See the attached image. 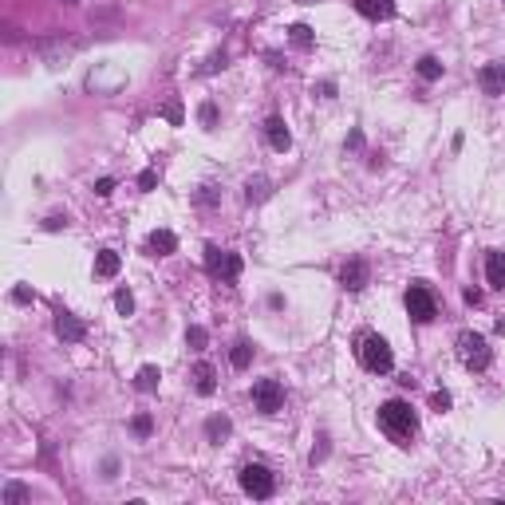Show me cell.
<instances>
[{
    "mask_svg": "<svg viewBox=\"0 0 505 505\" xmlns=\"http://www.w3.org/2000/svg\"><path fill=\"white\" fill-rule=\"evenodd\" d=\"M12 300H16V304H28L32 292H28V288H12Z\"/></svg>",
    "mask_w": 505,
    "mask_h": 505,
    "instance_id": "74e56055",
    "label": "cell"
},
{
    "mask_svg": "<svg viewBox=\"0 0 505 505\" xmlns=\"http://www.w3.org/2000/svg\"><path fill=\"white\" fill-rule=\"evenodd\" d=\"M486 277H489L493 288H502L505 292V252H493V249L486 252Z\"/></svg>",
    "mask_w": 505,
    "mask_h": 505,
    "instance_id": "9a60e30c",
    "label": "cell"
},
{
    "mask_svg": "<svg viewBox=\"0 0 505 505\" xmlns=\"http://www.w3.org/2000/svg\"><path fill=\"white\" fill-rule=\"evenodd\" d=\"M115 308H119L123 316H130V312H134V296H130L126 288H119V292H115Z\"/></svg>",
    "mask_w": 505,
    "mask_h": 505,
    "instance_id": "484cf974",
    "label": "cell"
},
{
    "mask_svg": "<svg viewBox=\"0 0 505 505\" xmlns=\"http://www.w3.org/2000/svg\"><path fill=\"white\" fill-rule=\"evenodd\" d=\"M56 336H60L63 344H79V340L87 336V328H83V320H75V316L60 312V316H56Z\"/></svg>",
    "mask_w": 505,
    "mask_h": 505,
    "instance_id": "9c48e42d",
    "label": "cell"
},
{
    "mask_svg": "<svg viewBox=\"0 0 505 505\" xmlns=\"http://www.w3.org/2000/svg\"><path fill=\"white\" fill-rule=\"evenodd\" d=\"M458 360L466 363L470 371H486V367H489L486 336H478V331H462V336H458Z\"/></svg>",
    "mask_w": 505,
    "mask_h": 505,
    "instance_id": "3957f363",
    "label": "cell"
},
{
    "mask_svg": "<svg viewBox=\"0 0 505 505\" xmlns=\"http://www.w3.org/2000/svg\"><path fill=\"white\" fill-rule=\"evenodd\" d=\"M419 75H423L426 83H434V79H442V63L434 60V56H423V60H419Z\"/></svg>",
    "mask_w": 505,
    "mask_h": 505,
    "instance_id": "603a6c76",
    "label": "cell"
},
{
    "mask_svg": "<svg viewBox=\"0 0 505 505\" xmlns=\"http://www.w3.org/2000/svg\"><path fill=\"white\" fill-rule=\"evenodd\" d=\"M205 268H209L213 277H221V281H237V277H241V257L218 249V245H205Z\"/></svg>",
    "mask_w": 505,
    "mask_h": 505,
    "instance_id": "5b68a950",
    "label": "cell"
},
{
    "mask_svg": "<svg viewBox=\"0 0 505 505\" xmlns=\"http://www.w3.org/2000/svg\"><path fill=\"white\" fill-rule=\"evenodd\" d=\"M119 268H123V257L115 249H99V257H95V277H103V281H110V277H119Z\"/></svg>",
    "mask_w": 505,
    "mask_h": 505,
    "instance_id": "4fadbf2b",
    "label": "cell"
},
{
    "mask_svg": "<svg viewBox=\"0 0 505 505\" xmlns=\"http://www.w3.org/2000/svg\"><path fill=\"white\" fill-rule=\"evenodd\" d=\"M252 403H257L261 414H277L281 403H284V387L277 379H257V383H252Z\"/></svg>",
    "mask_w": 505,
    "mask_h": 505,
    "instance_id": "52a82bcc",
    "label": "cell"
},
{
    "mask_svg": "<svg viewBox=\"0 0 505 505\" xmlns=\"http://www.w3.org/2000/svg\"><path fill=\"white\" fill-rule=\"evenodd\" d=\"M367 281H371V268H367V261H360V257L340 268V284H344L347 292H363Z\"/></svg>",
    "mask_w": 505,
    "mask_h": 505,
    "instance_id": "ba28073f",
    "label": "cell"
},
{
    "mask_svg": "<svg viewBox=\"0 0 505 505\" xmlns=\"http://www.w3.org/2000/svg\"><path fill=\"white\" fill-rule=\"evenodd\" d=\"M379 426L391 434L399 446H407L410 434L419 430V419H414V410H410V403H403V399H391V403H383L379 407Z\"/></svg>",
    "mask_w": 505,
    "mask_h": 505,
    "instance_id": "6da1fadb",
    "label": "cell"
},
{
    "mask_svg": "<svg viewBox=\"0 0 505 505\" xmlns=\"http://www.w3.org/2000/svg\"><path fill=\"white\" fill-rule=\"evenodd\" d=\"M198 202H202V205H213V202H218L213 186H202V189H198Z\"/></svg>",
    "mask_w": 505,
    "mask_h": 505,
    "instance_id": "1f68e13d",
    "label": "cell"
},
{
    "mask_svg": "<svg viewBox=\"0 0 505 505\" xmlns=\"http://www.w3.org/2000/svg\"><path fill=\"white\" fill-rule=\"evenodd\" d=\"M360 360L367 371H375V375H387L395 367V355H391V344L383 340V336H363L360 344Z\"/></svg>",
    "mask_w": 505,
    "mask_h": 505,
    "instance_id": "7a4b0ae2",
    "label": "cell"
},
{
    "mask_svg": "<svg viewBox=\"0 0 505 505\" xmlns=\"http://www.w3.org/2000/svg\"><path fill=\"white\" fill-rule=\"evenodd\" d=\"M198 119H202V126H213V123H218V107H213V103H202Z\"/></svg>",
    "mask_w": 505,
    "mask_h": 505,
    "instance_id": "83f0119b",
    "label": "cell"
},
{
    "mask_svg": "<svg viewBox=\"0 0 505 505\" xmlns=\"http://www.w3.org/2000/svg\"><path fill=\"white\" fill-rule=\"evenodd\" d=\"M146 249H150V257H170L178 249V237L170 229H154V233L146 237Z\"/></svg>",
    "mask_w": 505,
    "mask_h": 505,
    "instance_id": "7c38bea8",
    "label": "cell"
},
{
    "mask_svg": "<svg viewBox=\"0 0 505 505\" xmlns=\"http://www.w3.org/2000/svg\"><path fill=\"white\" fill-rule=\"evenodd\" d=\"M316 95H320V99H331V95H336V83H320V87H316Z\"/></svg>",
    "mask_w": 505,
    "mask_h": 505,
    "instance_id": "e575fe53",
    "label": "cell"
},
{
    "mask_svg": "<svg viewBox=\"0 0 505 505\" xmlns=\"http://www.w3.org/2000/svg\"><path fill=\"white\" fill-rule=\"evenodd\" d=\"M363 146V134L360 130H351V134H347V150H360Z\"/></svg>",
    "mask_w": 505,
    "mask_h": 505,
    "instance_id": "836d02e7",
    "label": "cell"
},
{
    "mask_svg": "<svg viewBox=\"0 0 505 505\" xmlns=\"http://www.w3.org/2000/svg\"><path fill=\"white\" fill-rule=\"evenodd\" d=\"M139 186H142V189H154V186H158V174H154V170H142Z\"/></svg>",
    "mask_w": 505,
    "mask_h": 505,
    "instance_id": "d6a6232c",
    "label": "cell"
},
{
    "mask_svg": "<svg viewBox=\"0 0 505 505\" xmlns=\"http://www.w3.org/2000/svg\"><path fill=\"white\" fill-rule=\"evenodd\" d=\"M407 312H410V320H419V324H430V320H434L438 304H434V296H430L426 284H410L407 288Z\"/></svg>",
    "mask_w": 505,
    "mask_h": 505,
    "instance_id": "8992f818",
    "label": "cell"
},
{
    "mask_svg": "<svg viewBox=\"0 0 505 505\" xmlns=\"http://www.w3.org/2000/svg\"><path fill=\"white\" fill-rule=\"evenodd\" d=\"M186 344L193 347V351H202V347L209 344V331H205V328H198V324H193V328H186Z\"/></svg>",
    "mask_w": 505,
    "mask_h": 505,
    "instance_id": "d4e9b609",
    "label": "cell"
},
{
    "mask_svg": "<svg viewBox=\"0 0 505 505\" xmlns=\"http://www.w3.org/2000/svg\"><path fill=\"white\" fill-rule=\"evenodd\" d=\"M502 79H505V63H502Z\"/></svg>",
    "mask_w": 505,
    "mask_h": 505,
    "instance_id": "60d3db41",
    "label": "cell"
},
{
    "mask_svg": "<svg viewBox=\"0 0 505 505\" xmlns=\"http://www.w3.org/2000/svg\"><path fill=\"white\" fill-rule=\"evenodd\" d=\"M63 4H79V0H63Z\"/></svg>",
    "mask_w": 505,
    "mask_h": 505,
    "instance_id": "ab89813d",
    "label": "cell"
},
{
    "mask_svg": "<svg viewBox=\"0 0 505 505\" xmlns=\"http://www.w3.org/2000/svg\"><path fill=\"white\" fill-rule=\"evenodd\" d=\"M110 189H115V178H99V182H95V193H99V198H107Z\"/></svg>",
    "mask_w": 505,
    "mask_h": 505,
    "instance_id": "f546056e",
    "label": "cell"
},
{
    "mask_svg": "<svg viewBox=\"0 0 505 505\" xmlns=\"http://www.w3.org/2000/svg\"><path fill=\"white\" fill-rule=\"evenodd\" d=\"M241 489L249 493V497H272V489H277V478H272V470L268 466H245L241 470Z\"/></svg>",
    "mask_w": 505,
    "mask_h": 505,
    "instance_id": "277c9868",
    "label": "cell"
},
{
    "mask_svg": "<svg viewBox=\"0 0 505 505\" xmlns=\"http://www.w3.org/2000/svg\"><path fill=\"white\" fill-rule=\"evenodd\" d=\"M430 407L438 410V414H442V410H450V395H446V391H434V395H430Z\"/></svg>",
    "mask_w": 505,
    "mask_h": 505,
    "instance_id": "f1b7e54d",
    "label": "cell"
},
{
    "mask_svg": "<svg viewBox=\"0 0 505 505\" xmlns=\"http://www.w3.org/2000/svg\"><path fill=\"white\" fill-rule=\"evenodd\" d=\"M229 430H233V423H229L225 414H209V419H205V438L209 442H225Z\"/></svg>",
    "mask_w": 505,
    "mask_h": 505,
    "instance_id": "e0dca14e",
    "label": "cell"
},
{
    "mask_svg": "<svg viewBox=\"0 0 505 505\" xmlns=\"http://www.w3.org/2000/svg\"><path fill=\"white\" fill-rule=\"evenodd\" d=\"M268 193H272V182H268V178H249V182H245V202H265Z\"/></svg>",
    "mask_w": 505,
    "mask_h": 505,
    "instance_id": "ac0fdd59",
    "label": "cell"
},
{
    "mask_svg": "<svg viewBox=\"0 0 505 505\" xmlns=\"http://www.w3.org/2000/svg\"><path fill=\"white\" fill-rule=\"evenodd\" d=\"M189 379H193V391H198V395H205V399H209V395L218 391V371H213V363H198Z\"/></svg>",
    "mask_w": 505,
    "mask_h": 505,
    "instance_id": "8fae6325",
    "label": "cell"
},
{
    "mask_svg": "<svg viewBox=\"0 0 505 505\" xmlns=\"http://www.w3.org/2000/svg\"><path fill=\"white\" fill-rule=\"evenodd\" d=\"M355 8H360L367 20H387L395 12V0H355Z\"/></svg>",
    "mask_w": 505,
    "mask_h": 505,
    "instance_id": "2e32d148",
    "label": "cell"
},
{
    "mask_svg": "<svg viewBox=\"0 0 505 505\" xmlns=\"http://www.w3.org/2000/svg\"><path fill=\"white\" fill-rule=\"evenodd\" d=\"M166 119H170V123H182V107H178V103H170V107H166Z\"/></svg>",
    "mask_w": 505,
    "mask_h": 505,
    "instance_id": "d590c367",
    "label": "cell"
},
{
    "mask_svg": "<svg viewBox=\"0 0 505 505\" xmlns=\"http://www.w3.org/2000/svg\"><path fill=\"white\" fill-rule=\"evenodd\" d=\"M288 36H292V44L296 47H312V28H308V24H292V28H288Z\"/></svg>",
    "mask_w": 505,
    "mask_h": 505,
    "instance_id": "cb8c5ba5",
    "label": "cell"
},
{
    "mask_svg": "<svg viewBox=\"0 0 505 505\" xmlns=\"http://www.w3.org/2000/svg\"><path fill=\"white\" fill-rule=\"evenodd\" d=\"M158 379H162L158 375V367L154 363H146V367H139V375H134V387L150 395V391H158Z\"/></svg>",
    "mask_w": 505,
    "mask_h": 505,
    "instance_id": "d6986e66",
    "label": "cell"
},
{
    "mask_svg": "<svg viewBox=\"0 0 505 505\" xmlns=\"http://www.w3.org/2000/svg\"><path fill=\"white\" fill-rule=\"evenodd\" d=\"M40 51H44L47 67H63V63H67V56H71V47H67V44H44Z\"/></svg>",
    "mask_w": 505,
    "mask_h": 505,
    "instance_id": "44dd1931",
    "label": "cell"
},
{
    "mask_svg": "<svg viewBox=\"0 0 505 505\" xmlns=\"http://www.w3.org/2000/svg\"><path fill=\"white\" fill-rule=\"evenodd\" d=\"M150 430H154V423H150V414H134V434H139V438H146Z\"/></svg>",
    "mask_w": 505,
    "mask_h": 505,
    "instance_id": "4316f807",
    "label": "cell"
},
{
    "mask_svg": "<svg viewBox=\"0 0 505 505\" xmlns=\"http://www.w3.org/2000/svg\"><path fill=\"white\" fill-rule=\"evenodd\" d=\"M265 139H268V146H272V150H288V146H292V134H288V126H284V119H277V115H272V119H268L265 123Z\"/></svg>",
    "mask_w": 505,
    "mask_h": 505,
    "instance_id": "30bf717a",
    "label": "cell"
},
{
    "mask_svg": "<svg viewBox=\"0 0 505 505\" xmlns=\"http://www.w3.org/2000/svg\"><path fill=\"white\" fill-rule=\"evenodd\" d=\"M324 454H328V438L320 434V446H312V466L316 462H324Z\"/></svg>",
    "mask_w": 505,
    "mask_h": 505,
    "instance_id": "4dcf8cb0",
    "label": "cell"
},
{
    "mask_svg": "<svg viewBox=\"0 0 505 505\" xmlns=\"http://www.w3.org/2000/svg\"><path fill=\"white\" fill-rule=\"evenodd\" d=\"M44 225H47V229H51V233H56V229H63V225H67V218H60V213H56V218H47Z\"/></svg>",
    "mask_w": 505,
    "mask_h": 505,
    "instance_id": "8d00e7d4",
    "label": "cell"
},
{
    "mask_svg": "<svg viewBox=\"0 0 505 505\" xmlns=\"http://www.w3.org/2000/svg\"><path fill=\"white\" fill-rule=\"evenodd\" d=\"M249 360H252V344H249V340H237L233 351H229V363H233L237 371H245V367H249Z\"/></svg>",
    "mask_w": 505,
    "mask_h": 505,
    "instance_id": "ffe728a7",
    "label": "cell"
},
{
    "mask_svg": "<svg viewBox=\"0 0 505 505\" xmlns=\"http://www.w3.org/2000/svg\"><path fill=\"white\" fill-rule=\"evenodd\" d=\"M32 493L20 482H4V493H0V505H20V502H28Z\"/></svg>",
    "mask_w": 505,
    "mask_h": 505,
    "instance_id": "7402d4cb",
    "label": "cell"
},
{
    "mask_svg": "<svg viewBox=\"0 0 505 505\" xmlns=\"http://www.w3.org/2000/svg\"><path fill=\"white\" fill-rule=\"evenodd\" d=\"M466 304H482V292H478V288H466Z\"/></svg>",
    "mask_w": 505,
    "mask_h": 505,
    "instance_id": "f35d334b",
    "label": "cell"
},
{
    "mask_svg": "<svg viewBox=\"0 0 505 505\" xmlns=\"http://www.w3.org/2000/svg\"><path fill=\"white\" fill-rule=\"evenodd\" d=\"M478 83H482V91H486V95H502V91H505L502 63H486V67L478 71Z\"/></svg>",
    "mask_w": 505,
    "mask_h": 505,
    "instance_id": "5bb4252c",
    "label": "cell"
}]
</instances>
